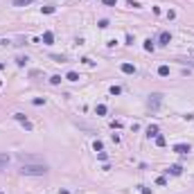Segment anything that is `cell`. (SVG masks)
Here are the masks:
<instances>
[{
    "instance_id": "cell-1",
    "label": "cell",
    "mask_w": 194,
    "mask_h": 194,
    "mask_svg": "<svg viewBox=\"0 0 194 194\" xmlns=\"http://www.w3.org/2000/svg\"><path fill=\"white\" fill-rule=\"evenodd\" d=\"M20 174L23 176H43V174H48V167L45 165H23Z\"/></svg>"
},
{
    "instance_id": "cell-2",
    "label": "cell",
    "mask_w": 194,
    "mask_h": 194,
    "mask_svg": "<svg viewBox=\"0 0 194 194\" xmlns=\"http://www.w3.org/2000/svg\"><path fill=\"white\" fill-rule=\"evenodd\" d=\"M160 102H162V95H151V97H149V106H151V109H158V106H160Z\"/></svg>"
},
{
    "instance_id": "cell-3",
    "label": "cell",
    "mask_w": 194,
    "mask_h": 194,
    "mask_svg": "<svg viewBox=\"0 0 194 194\" xmlns=\"http://www.w3.org/2000/svg\"><path fill=\"white\" fill-rule=\"evenodd\" d=\"M120 70H122L124 75H133V72H135V66H133V63H122Z\"/></svg>"
},
{
    "instance_id": "cell-4",
    "label": "cell",
    "mask_w": 194,
    "mask_h": 194,
    "mask_svg": "<svg viewBox=\"0 0 194 194\" xmlns=\"http://www.w3.org/2000/svg\"><path fill=\"white\" fill-rule=\"evenodd\" d=\"M174 151H176V153H190L192 149H190V144H183V142H181V144H174Z\"/></svg>"
},
{
    "instance_id": "cell-5",
    "label": "cell",
    "mask_w": 194,
    "mask_h": 194,
    "mask_svg": "<svg viewBox=\"0 0 194 194\" xmlns=\"http://www.w3.org/2000/svg\"><path fill=\"white\" fill-rule=\"evenodd\" d=\"M169 41H172V34H169V32H160V36H158V43H160V45H167Z\"/></svg>"
},
{
    "instance_id": "cell-6",
    "label": "cell",
    "mask_w": 194,
    "mask_h": 194,
    "mask_svg": "<svg viewBox=\"0 0 194 194\" xmlns=\"http://www.w3.org/2000/svg\"><path fill=\"white\" fill-rule=\"evenodd\" d=\"M181 172H183V167H181V165H172V167L167 169V174H172V176H178Z\"/></svg>"
},
{
    "instance_id": "cell-7",
    "label": "cell",
    "mask_w": 194,
    "mask_h": 194,
    "mask_svg": "<svg viewBox=\"0 0 194 194\" xmlns=\"http://www.w3.org/2000/svg\"><path fill=\"white\" fill-rule=\"evenodd\" d=\"M52 41H54V34H52V32L43 34V43H45V45H52Z\"/></svg>"
},
{
    "instance_id": "cell-8",
    "label": "cell",
    "mask_w": 194,
    "mask_h": 194,
    "mask_svg": "<svg viewBox=\"0 0 194 194\" xmlns=\"http://www.w3.org/2000/svg\"><path fill=\"white\" fill-rule=\"evenodd\" d=\"M147 135H149V138H156V135H158V127H156V124H151V127L147 129Z\"/></svg>"
},
{
    "instance_id": "cell-9",
    "label": "cell",
    "mask_w": 194,
    "mask_h": 194,
    "mask_svg": "<svg viewBox=\"0 0 194 194\" xmlns=\"http://www.w3.org/2000/svg\"><path fill=\"white\" fill-rule=\"evenodd\" d=\"M66 79H68V81H79V75H77L75 70H70V72L66 75Z\"/></svg>"
},
{
    "instance_id": "cell-10",
    "label": "cell",
    "mask_w": 194,
    "mask_h": 194,
    "mask_svg": "<svg viewBox=\"0 0 194 194\" xmlns=\"http://www.w3.org/2000/svg\"><path fill=\"white\" fill-rule=\"evenodd\" d=\"M158 75H160V77H167L169 75V66H160V68H158Z\"/></svg>"
},
{
    "instance_id": "cell-11",
    "label": "cell",
    "mask_w": 194,
    "mask_h": 194,
    "mask_svg": "<svg viewBox=\"0 0 194 194\" xmlns=\"http://www.w3.org/2000/svg\"><path fill=\"white\" fill-rule=\"evenodd\" d=\"M95 113H97V115H106V106H104V104H97Z\"/></svg>"
},
{
    "instance_id": "cell-12",
    "label": "cell",
    "mask_w": 194,
    "mask_h": 194,
    "mask_svg": "<svg viewBox=\"0 0 194 194\" xmlns=\"http://www.w3.org/2000/svg\"><path fill=\"white\" fill-rule=\"evenodd\" d=\"M165 142H167V140H165V135H156V144H158V147H165Z\"/></svg>"
},
{
    "instance_id": "cell-13",
    "label": "cell",
    "mask_w": 194,
    "mask_h": 194,
    "mask_svg": "<svg viewBox=\"0 0 194 194\" xmlns=\"http://www.w3.org/2000/svg\"><path fill=\"white\" fill-rule=\"evenodd\" d=\"M29 2H32V0H14V7H25Z\"/></svg>"
},
{
    "instance_id": "cell-14",
    "label": "cell",
    "mask_w": 194,
    "mask_h": 194,
    "mask_svg": "<svg viewBox=\"0 0 194 194\" xmlns=\"http://www.w3.org/2000/svg\"><path fill=\"white\" fill-rule=\"evenodd\" d=\"M7 162H9V156L7 153H0V167H5Z\"/></svg>"
},
{
    "instance_id": "cell-15",
    "label": "cell",
    "mask_w": 194,
    "mask_h": 194,
    "mask_svg": "<svg viewBox=\"0 0 194 194\" xmlns=\"http://www.w3.org/2000/svg\"><path fill=\"white\" fill-rule=\"evenodd\" d=\"M144 50L147 52H153V41L149 39V41H144Z\"/></svg>"
},
{
    "instance_id": "cell-16",
    "label": "cell",
    "mask_w": 194,
    "mask_h": 194,
    "mask_svg": "<svg viewBox=\"0 0 194 194\" xmlns=\"http://www.w3.org/2000/svg\"><path fill=\"white\" fill-rule=\"evenodd\" d=\"M14 118H16L18 122H23V124H25V122H27V120H25V115H23V113H14Z\"/></svg>"
},
{
    "instance_id": "cell-17",
    "label": "cell",
    "mask_w": 194,
    "mask_h": 194,
    "mask_svg": "<svg viewBox=\"0 0 194 194\" xmlns=\"http://www.w3.org/2000/svg\"><path fill=\"white\" fill-rule=\"evenodd\" d=\"M50 84H54V86H57V84H61V77H59V75L50 77Z\"/></svg>"
},
{
    "instance_id": "cell-18",
    "label": "cell",
    "mask_w": 194,
    "mask_h": 194,
    "mask_svg": "<svg viewBox=\"0 0 194 194\" xmlns=\"http://www.w3.org/2000/svg\"><path fill=\"white\" fill-rule=\"evenodd\" d=\"M122 93V88H120V86H113V88H111V95H120Z\"/></svg>"
},
{
    "instance_id": "cell-19",
    "label": "cell",
    "mask_w": 194,
    "mask_h": 194,
    "mask_svg": "<svg viewBox=\"0 0 194 194\" xmlns=\"http://www.w3.org/2000/svg\"><path fill=\"white\" fill-rule=\"evenodd\" d=\"M93 147H95V151H102V149H104V144H102L99 140H95V144H93Z\"/></svg>"
},
{
    "instance_id": "cell-20",
    "label": "cell",
    "mask_w": 194,
    "mask_h": 194,
    "mask_svg": "<svg viewBox=\"0 0 194 194\" xmlns=\"http://www.w3.org/2000/svg\"><path fill=\"white\" fill-rule=\"evenodd\" d=\"M16 63H18V66H25V63H27V57H18Z\"/></svg>"
},
{
    "instance_id": "cell-21",
    "label": "cell",
    "mask_w": 194,
    "mask_h": 194,
    "mask_svg": "<svg viewBox=\"0 0 194 194\" xmlns=\"http://www.w3.org/2000/svg\"><path fill=\"white\" fill-rule=\"evenodd\" d=\"M167 18H169V20H174V18H176V11H174V9H169V11H167Z\"/></svg>"
},
{
    "instance_id": "cell-22",
    "label": "cell",
    "mask_w": 194,
    "mask_h": 194,
    "mask_svg": "<svg viewBox=\"0 0 194 194\" xmlns=\"http://www.w3.org/2000/svg\"><path fill=\"white\" fill-rule=\"evenodd\" d=\"M111 127H113V129H120V127H122V122H120V120H113V122H111Z\"/></svg>"
},
{
    "instance_id": "cell-23",
    "label": "cell",
    "mask_w": 194,
    "mask_h": 194,
    "mask_svg": "<svg viewBox=\"0 0 194 194\" xmlns=\"http://www.w3.org/2000/svg\"><path fill=\"white\" fill-rule=\"evenodd\" d=\"M102 2H104L106 7H115V0H102Z\"/></svg>"
},
{
    "instance_id": "cell-24",
    "label": "cell",
    "mask_w": 194,
    "mask_h": 194,
    "mask_svg": "<svg viewBox=\"0 0 194 194\" xmlns=\"http://www.w3.org/2000/svg\"><path fill=\"white\" fill-rule=\"evenodd\" d=\"M129 7H133V9H138V7H140V2H135V0H129Z\"/></svg>"
},
{
    "instance_id": "cell-25",
    "label": "cell",
    "mask_w": 194,
    "mask_h": 194,
    "mask_svg": "<svg viewBox=\"0 0 194 194\" xmlns=\"http://www.w3.org/2000/svg\"><path fill=\"white\" fill-rule=\"evenodd\" d=\"M97 25H99V27H109V20H106V18H102V20L97 23Z\"/></svg>"
},
{
    "instance_id": "cell-26",
    "label": "cell",
    "mask_w": 194,
    "mask_h": 194,
    "mask_svg": "<svg viewBox=\"0 0 194 194\" xmlns=\"http://www.w3.org/2000/svg\"><path fill=\"white\" fill-rule=\"evenodd\" d=\"M43 14H54V7H43Z\"/></svg>"
},
{
    "instance_id": "cell-27",
    "label": "cell",
    "mask_w": 194,
    "mask_h": 194,
    "mask_svg": "<svg viewBox=\"0 0 194 194\" xmlns=\"http://www.w3.org/2000/svg\"><path fill=\"white\" fill-rule=\"evenodd\" d=\"M190 54H192V57H194V48H192V50H190Z\"/></svg>"
},
{
    "instance_id": "cell-28",
    "label": "cell",
    "mask_w": 194,
    "mask_h": 194,
    "mask_svg": "<svg viewBox=\"0 0 194 194\" xmlns=\"http://www.w3.org/2000/svg\"><path fill=\"white\" fill-rule=\"evenodd\" d=\"M0 194H2V192H0Z\"/></svg>"
}]
</instances>
